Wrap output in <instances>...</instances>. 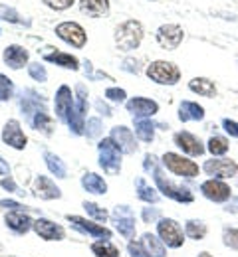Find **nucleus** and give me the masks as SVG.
<instances>
[{"instance_id": "obj_26", "label": "nucleus", "mask_w": 238, "mask_h": 257, "mask_svg": "<svg viewBox=\"0 0 238 257\" xmlns=\"http://www.w3.org/2000/svg\"><path fill=\"white\" fill-rule=\"evenodd\" d=\"M82 186L90 194H105L107 192V184L102 176H98L96 172H86L82 176Z\"/></svg>"}, {"instance_id": "obj_27", "label": "nucleus", "mask_w": 238, "mask_h": 257, "mask_svg": "<svg viewBox=\"0 0 238 257\" xmlns=\"http://www.w3.org/2000/svg\"><path fill=\"white\" fill-rule=\"evenodd\" d=\"M143 247L147 249V253L151 257H167V249L163 245V239L155 237L153 233H143Z\"/></svg>"}, {"instance_id": "obj_4", "label": "nucleus", "mask_w": 238, "mask_h": 257, "mask_svg": "<svg viewBox=\"0 0 238 257\" xmlns=\"http://www.w3.org/2000/svg\"><path fill=\"white\" fill-rule=\"evenodd\" d=\"M98 149H100V166L109 174H117L121 170V149L111 139L100 141Z\"/></svg>"}, {"instance_id": "obj_19", "label": "nucleus", "mask_w": 238, "mask_h": 257, "mask_svg": "<svg viewBox=\"0 0 238 257\" xmlns=\"http://www.w3.org/2000/svg\"><path fill=\"white\" fill-rule=\"evenodd\" d=\"M73 101H75V99L71 95V89H69L68 85H62V87L58 89V93H56V115H58L60 121L68 123L69 113H71V109H73Z\"/></svg>"}, {"instance_id": "obj_18", "label": "nucleus", "mask_w": 238, "mask_h": 257, "mask_svg": "<svg viewBox=\"0 0 238 257\" xmlns=\"http://www.w3.org/2000/svg\"><path fill=\"white\" fill-rule=\"evenodd\" d=\"M201 192L208 200H212V202H226L230 198V194H232L230 188H228V184H224L222 180H216V178L203 182L201 184Z\"/></svg>"}, {"instance_id": "obj_1", "label": "nucleus", "mask_w": 238, "mask_h": 257, "mask_svg": "<svg viewBox=\"0 0 238 257\" xmlns=\"http://www.w3.org/2000/svg\"><path fill=\"white\" fill-rule=\"evenodd\" d=\"M141 40H143V26L137 20H127L115 30V44L125 52L135 50Z\"/></svg>"}, {"instance_id": "obj_12", "label": "nucleus", "mask_w": 238, "mask_h": 257, "mask_svg": "<svg viewBox=\"0 0 238 257\" xmlns=\"http://www.w3.org/2000/svg\"><path fill=\"white\" fill-rule=\"evenodd\" d=\"M183 28L177 24H165L157 30V42L165 48V50H177L179 44L183 42Z\"/></svg>"}, {"instance_id": "obj_23", "label": "nucleus", "mask_w": 238, "mask_h": 257, "mask_svg": "<svg viewBox=\"0 0 238 257\" xmlns=\"http://www.w3.org/2000/svg\"><path fill=\"white\" fill-rule=\"evenodd\" d=\"M20 107H22V111H24L30 119L34 117L38 111H46V107H44V99H42V97H38V93H34L32 89L22 91Z\"/></svg>"}, {"instance_id": "obj_48", "label": "nucleus", "mask_w": 238, "mask_h": 257, "mask_svg": "<svg viewBox=\"0 0 238 257\" xmlns=\"http://www.w3.org/2000/svg\"><path fill=\"white\" fill-rule=\"evenodd\" d=\"M157 218H159V212H157V210H149V208L143 210V220H145V222H149V220L153 222V220H157Z\"/></svg>"}, {"instance_id": "obj_37", "label": "nucleus", "mask_w": 238, "mask_h": 257, "mask_svg": "<svg viewBox=\"0 0 238 257\" xmlns=\"http://www.w3.org/2000/svg\"><path fill=\"white\" fill-rule=\"evenodd\" d=\"M84 208H86V212H88L94 220H98V222H105V220L109 218V214H107L103 208H100L98 204H94V202H84Z\"/></svg>"}, {"instance_id": "obj_10", "label": "nucleus", "mask_w": 238, "mask_h": 257, "mask_svg": "<svg viewBox=\"0 0 238 257\" xmlns=\"http://www.w3.org/2000/svg\"><path fill=\"white\" fill-rule=\"evenodd\" d=\"M204 172L208 176H214V178H230L238 172V166L234 161H228V159H212V161L204 162Z\"/></svg>"}, {"instance_id": "obj_39", "label": "nucleus", "mask_w": 238, "mask_h": 257, "mask_svg": "<svg viewBox=\"0 0 238 257\" xmlns=\"http://www.w3.org/2000/svg\"><path fill=\"white\" fill-rule=\"evenodd\" d=\"M28 73H30V77L36 79V81H40V83H44L46 79H48V73H46V67L40 64H30L28 65Z\"/></svg>"}, {"instance_id": "obj_9", "label": "nucleus", "mask_w": 238, "mask_h": 257, "mask_svg": "<svg viewBox=\"0 0 238 257\" xmlns=\"http://www.w3.org/2000/svg\"><path fill=\"white\" fill-rule=\"evenodd\" d=\"M56 34L58 38H62L64 42H68L75 48H82L86 44V30L75 24V22H62L56 26Z\"/></svg>"}, {"instance_id": "obj_22", "label": "nucleus", "mask_w": 238, "mask_h": 257, "mask_svg": "<svg viewBox=\"0 0 238 257\" xmlns=\"http://www.w3.org/2000/svg\"><path fill=\"white\" fill-rule=\"evenodd\" d=\"M34 188H36V194L42 200H58V198H62V190L48 176H38L34 180Z\"/></svg>"}, {"instance_id": "obj_16", "label": "nucleus", "mask_w": 238, "mask_h": 257, "mask_svg": "<svg viewBox=\"0 0 238 257\" xmlns=\"http://www.w3.org/2000/svg\"><path fill=\"white\" fill-rule=\"evenodd\" d=\"M109 139L121 149V153H127V155H133L137 151V145H135V137L131 133V128L127 127H113L111 128V135Z\"/></svg>"}, {"instance_id": "obj_3", "label": "nucleus", "mask_w": 238, "mask_h": 257, "mask_svg": "<svg viewBox=\"0 0 238 257\" xmlns=\"http://www.w3.org/2000/svg\"><path fill=\"white\" fill-rule=\"evenodd\" d=\"M153 178H155L157 188L165 194V196H169L171 200H175V202H183V204H191V202L195 200L189 188H185V186H177V184L171 182L169 178H165V174H163V170H161L159 166L153 168Z\"/></svg>"}, {"instance_id": "obj_43", "label": "nucleus", "mask_w": 238, "mask_h": 257, "mask_svg": "<svg viewBox=\"0 0 238 257\" xmlns=\"http://www.w3.org/2000/svg\"><path fill=\"white\" fill-rule=\"evenodd\" d=\"M127 249H129V255L131 257H151L147 253V249L143 247V243H139V241H131L127 245Z\"/></svg>"}, {"instance_id": "obj_7", "label": "nucleus", "mask_w": 238, "mask_h": 257, "mask_svg": "<svg viewBox=\"0 0 238 257\" xmlns=\"http://www.w3.org/2000/svg\"><path fill=\"white\" fill-rule=\"evenodd\" d=\"M157 231H159V237L163 239V243H165L167 247L179 249V247L183 245V241H185V233H183L181 225L177 224L175 220H169V218L159 220Z\"/></svg>"}, {"instance_id": "obj_13", "label": "nucleus", "mask_w": 238, "mask_h": 257, "mask_svg": "<svg viewBox=\"0 0 238 257\" xmlns=\"http://www.w3.org/2000/svg\"><path fill=\"white\" fill-rule=\"evenodd\" d=\"M68 222L75 229H80V231H84V233H88V235H94V237H102V239H109L111 237V231L107 229V227H103L100 224H94V222H90V220H86V218H82V216H68Z\"/></svg>"}, {"instance_id": "obj_33", "label": "nucleus", "mask_w": 238, "mask_h": 257, "mask_svg": "<svg viewBox=\"0 0 238 257\" xmlns=\"http://www.w3.org/2000/svg\"><path fill=\"white\" fill-rule=\"evenodd\" d=\"M135 135L145 141V143H151L153 137H155V125L151 123V119H137L135 121Z\"/></svg>"}, {"instance_id": "obj_46", "label": "nucleus", "mask_w": 238, "mask_h": 257, "mask_svg": "<svg viewBox=\"0 0 238 257\" xmlns=\"http://www.w3.org/2000/svg\"><path fill=\"white\" fill-rule=\"evenodd\" d=\"M222 127H224V131H226L230 137H236V139H238V123H236V121L224 119V121H222Z\"/></svg>"}, {"instance_id": "obj_49", "label": "nucleus", "mask_w": 238, "mask_h": 257, "mask_svg": "<svg viewBox=\"0 0 238 257\" xmlns=\"http://www.w3.org/2000/svg\"><path fill=\"white\" fill-rule=\"evenodd\" d=\"M0 176H10V166H8V162L4 161L2 157H0Z\"/></svg>"}, {"instance_id": "obj_20", "label": "nucleus", "mask_w": 238, "mask_h": 257, "mask_svg": "<svg viewBox=\"0 0 238 257\" xmlns=\"http://www.w3.org/2000/svg\"><path fill=\"white\" fill-rule=\"evenodd\" d=\"M4 222H6V225H8L14 233H26V231L34 225V222H32L22 210H12V212H8V214L4 216Z\"/></svg>"}, {"instance_id": "obj_29", "label": "nucleus", "mask_w": 238, "mask_h": 257, "mask_svg": "<svg viewBox=\"0 0 238 257\" xmlns=\"http://www.w3.org/2000/svg\"><path fill=\"white\" fill-rule=\"evenodd\" d=\"M189 89L195 91V93H199V95L208 97V99L216 95V85L210 79H206V77H195V79H191Z\"/></svg>"}, {"instance_id": "obj_36", "label": "nucleus", "mask_w": 238, "mask_h": 257, "mask_svg": "<svg viewBox=\"0 0 238 257\" xmlns=\"http://www.w3.org/2000/svg\"><path fill=\"white\" fill-rule=\"evenodd\" d=\"M206 149H208V153L212 157H220V155H224L228 151V141L224 137H212L208 141V147Z\"/></svg>"}, {"instance_id": "obj_40", "label": "nucleus", "mask_w": 238, "mask_h": 257, "mask_svg": "<svg viewBox=\"0 0 238 257\" xmlns=\"http://www.w3.org/2000/svg\"><path fill=\"white\" fill-rule=\"evenodd\" d=\"M222 239H224V245L238 249V229L236 227H226L224 233H222Z\"/></svg>"}, {"instance_id": "obj_47", "label": "nucleus", "mask_w": 238, "mask_h": 257, "mask_svg": "<svg viewBox=\"0 0 238 257\" xmlns=\"http://www.w3.org/2000/svg\"><path fill=\"white\" fill-rule=\"evenodd\" d=\"M0 206H2V208H10V210H32V208L22 206V204H18V202H14V200H0Z\"/></svg>"}, {"instance_id": "obj_32", "label": "nucleus", "mask_w": 238, "mask_h": 257, "mask_svg": "<svg viewBox=\"0 0 238 257\" xmlns=\"http://www.w3.org/2000/svg\"><path fill=\"white\" fill-rule=\"evenodd\" d=\"M92 251L96 257H119V249L109 239H100L92 243Z\"/></svg>"}, {"instance_id": "obj_25", "label": "nucleus", "mask_w": 238, "mask_h": 257, "mask_svg": "<svg viewBox=\"0 0 238 257\" xmlns=\"http://www.w3.org/2000/svg\"><path fill=\"white\" fill-rule=\"evenodd\" d=\"M80 10L92 18H98V16L107 14L109 0H80Z\"/></svg>"}, {"instance_id": "obj_15", "label": "nucleus", "mask_w": 238, "mask_h": 257, "mask_svg": "<svg viewBox=\"0 0 238 257\" xmlns=\"http://www.w3.org/2000/svg\"><path fill=\"white\" fill-rule=\"evenodd\" d=\"M34 231L42 237V239H46V241H60V239H64V235H66V231H64V227L58 224H54V222H50V220H44V218H38L34 222Z\"/></svg>"}, {"instance_id": "obj_31", "label": "nucleus", "mask_w": 238, "mask_h": 257, "mask_svg": "<svg viewBox=\"0 0 238 257\" xmlns=\"http://www.w3.org/2000/svg\"><path fill=\"white\" fill-rule=\"evenodd\" d=\"M30 123H32V127H34L36 131H40V133H44V135H52L54 121H52V117L48 115V111H38L34 117L30 119Z\"/></svg>"}, {"instance_id": "obj_30", "label": "nucleus", "mask_w": 238, "mask_h": 257, "mask_svg": "<svg viewBox=\"0 0 238 257\" xmlns=\"http://www.w3.org/2000/svg\"><path fill=\"white\" fill-rule=\"evenodd\" d=\"M44 161L48 164L50 172L56 176V178H66L68 176V170H66V164L60 157H56L54 153H44Z\"/></svg>"}, {"instance_id": "obj_42", "label": "nucleus", "mask_w": 238, "mask_h": 257, "mask_svg": "<svg viewBox=\"0 0 238 257\" xmlns=\"http://www.w3.org/2000/svg\"><path fill=\"white\" fill-rule=\"evenodd\" d=\"M105 97L109 101H113V103H121V101H125L127 93L123 89H119V87H109V89H105Z\"/></svg>"}, {"instance_id": "obj_44", "label": "nucleus", "mask_w": 238, "mask_h": 257, "mask_svg": "<svg viewBox=\"0 0 238 257\" xmlns=\"http://www.w3.org/2000/svg\"><path fill=\"white\" fill-rule=\"evenodd\" d=\"M0 186L4 188V190H10V192H16V194H24L18 186H16V182L12 180V176H6V178H2L0 180Z\"/></svg>"}, {"instance_id": "obj_50", "label": "nucleus", "mask_w": 238, "mask_h": 257, "mask_svg": "<svg viewBox=\"0 0 238 257\" xmlns=\"http://www.w3.org/2000/svg\"><path fill=\"white\" fill-rule=\"evenodd\" d=\"M96 105H98V109H100V111H103V113H105V115H107V117H109V115H111V111H109V107H105V105H103L102 101H98V103H96Z\"/></svg>"}, {"instance_id": "obj_6", "label": "nucleus", "mask_w": 238, "mask_h": 257, "mask_svg": "<svg viewBox=\"0 0 238 257\" xmlns=\"http://www.w3.org/2000/svg\"><path fill=\"white\" fill-rule=\"evenodd\" d=\"M163 164L169 168L173 174H177V176H185V178H195V176H199V166L193 161L181 157V155L165 153V155H163Z\"/></svg>"}, {"instance_id": "obj_51", "label": "nucleus", "mask_w": 238, "mask_h": 257, "mask_svg": "<svg viewBox=\"0 0 238 257\" xmlns=\"http://www.w3.org/2000/svg\"><path fill=\"white\" fill-rule=\"evenodd\" d=\"M199 257H212V255H210V253H206V251H204V253H201V255H199Z\"/></svg>"}, {"instance_id": "obj_28", "label": "nucleus", "mask_w": 238, "mask_h": 257, "mask_svg": "<svg viewBox=\"0 0 238 257\" xmlns=\"http://www.w3.org/2000/svg\"><path fill=\"white\" fill-rule=\"evenodd\" d=\"M44 60L50 62V64L62 65L66 69H77L80 62L77 58H73L71 54H64V52H52V54H44Z\"/></svg>"}, {"instance_id": "obj_34", "label": "nucleus", "mask_w": 238, "mask_h": 257, "mask_svg": "<svg viewBox=\"0 0 238 257\" xmlns=\"http://www.w3.org/2000/svg\"><path fill=\"white\" fill-rule=\"evenodd\" d=\"M137 196H139V200H143V202H147V204H157V202H159L157 190L151 188L143 178L137 180Z\"/></svg>"}, {"instance_id": "obj_8", "label": "nucleus", "mask_w": 238, "mask_h": 257, "mask_svg": "<svg viewBox=\"0 0 238 257\" xmlns=\"http://www.w3.org/2000/svg\"><path fill=\"white\" fill-rule=\"evenodd\" d=\"M113 220H115V227L117 231L125 237V239H131L135 235V216L131 212V208L127 206H117L113 210Z\"/></svg>"}, {"instance_id": "obj_21", "label": "nucleus", "mask_w": 238, "mask_h": 257, "mask_svg": "<svg viewBox=\"0 0 238 257\" xmlns=\"http://www.w3.org/2000/svg\"><path fill=\"white\" fill-rule=\"evenodd\" d=\"M2 58H4L6 65H10L12 69H20V67H24L28 64V52L22 46H16V44L8 46L4 50V54H2Z\"/></svg>"}, {"instance_id": "obj_14", "label": "nucleus", "mask_w": 238, "mask_h": 257, "mask_svg": "<svg viewBox=\"0 0 238 257\" xmlns=\"http://www.w3.org/2000/svg\"><path fill=\"white\" fill-rule=\"evenodd\" d=\"M2 141L8 145V147H12V149H18V151H22L24 147H26V137H24V133H22V128H20V123L18 121H8L4 128H2Z\"/></svg>"}, {"instance_id": "obj_2", "label": "nucleus", "mask_w": 238, "mask_h": 257, "mask_svg": "<svg viewBox=\"0 0 238 257\" xmlns=\"http://www.w3.org/2000/svg\"><path fill=\"white\" fill-rule=\"evenodd\" d=\"M86 113H88V91L82 83L75 85V101H73V109L68 117L69 128L75 135H82L86 128Z\"/></svg>"}, {"instance_id": "obj_11", "label": "nucleus", "mask_w": 238, "mask_h": 257, "mask_svg": "<svg viewBox=\"0 0 238 257\" xmlns=\"http://www.w3.org/2000/svg\"><path fill=\"white\" fill-rule=\"evenodd\" d=\"M125 107H127V111L133 117H137V119H149V117H153L159 111V105L155 101H151V99H145V97H133V99H129L125 103Z\"/></svg>"}, {"instance_id": "obj_5", "label": "nucleus", "mask_w": 238, "mask_h": 257, "mask_svg": "<svg viewBox=\"0 0 238 257\" xmlns=\"http://www.w3.org/2000/svg\"><path fill=\"white\" fill-rule=\"evenodd\" d=\"M147 75L153 81L161 83V85H175L179 81V77H181V71L175 64L159 60V62H153L147 67Z\"/></svg>"}, {"instance_id": "obj_17", "label": "nucleus", "mask_w": 238, "mask_h": 257, "mask_svg": "<svg viewBox=\"0 0 238 257\" xmlns=\"http://www.w3.org/2000/svg\"><path fill=\"white\" fill-rule=\"evenodd\" d=\"M173 139H175V145H177L179 149H183V153H187V155H191V157H201L204 153L203 143H201L195 135H191V133H187V131L177 133Z\"/></svg>"}, {"instance_id": "obj_45", "label": "nucleus", "mask_w": 238, "mask_h": 257, "mask_svg": "<svg viewBox=\"0 0 238 257\" xmlns=\"http://www.w3.org/2000/svg\"><path fill=\"white\" fill-rule=\"evenodd\" d=\"M44 2L54 10H66L73 4V0H44Z\"/></svg>"}, {"instance_id": "obj_38", "label": "nucleus", "mask_w": 238, "mask_h": 257, "mask_svg": "<svg viewBox=\"0 0 238 257\" xmlns=\"http://www.w3.org/2000/svg\"><path fill=\"white\" fill-rule=\"evenodd\" d=\"M12 93H14L12 81H10L6 75L0 73V101H8V99L12 97Z\"/></svg>"}, {"instance_id": "obj_24", "label": "nucleus", "mask_w": 238, "mask_h": 257, "mask_svg": "<svg viewBox=\"0 0 238 257\" xmlns=\"http://www.w3.org/2000/svg\"><path fill=\"white\" fill-rule=\"evenodd\" d=\"M179 119L183 123H187V121H201V119H204V109L199 103L183 101L181 107H179Z\"/></svg>"}, {"instance_id": "obj_35", "label": "nucleus", "mask_w": 238, "mask_h": 257, "mask_svg": "<svg viewBox=\"0 0 238 257\" xmlns=\"http://www.w3.org/2000/svg\"><path fill=\"white\" fill-rule=\"evenodd\" d=\"M185 233L191 237V239H203L204 235H206V225L203 222H199V220H189L187 225H185Z\"/></svg>"}, {"instance_id": "obj_41", "label": "nucleus", "mask_w": 238, "mask_h": 257, "mask_svg": "<svg viewBox=\"0 0 238 257\" xmlns=\"http://www.w3.org/2000/svg\"><path fill=\"white\" fill-rule=\"evenodd\" d=\"M100 133H102V121L96 119V117L90 119L88 125H86V135H88V139H96Z\"/></svg>"}]
</instances>
